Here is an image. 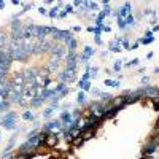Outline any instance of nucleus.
Masks as SVG:
<instances>
[{
    "mask_svg": "<svg viewBox=\"0 0 159 159\" xmlns=\"http://www.w3.org/2000/svg\"><path fill=\"white\" fill-rule=\"evenodd\" d=\"M11 53H10V48H3L0 51V70L7 72L10 68V64H11Z\"/></svg>",
    "mask_w": 159,
    "mask_h": 159,
    "instance_id": "nucleus-1",
    "label": "nucleus"
},
{
    "mask_svg": "<svg viewBox=\"0 0 159 159\" xmlns=\"http://www.w3.org/2000/svg\"><path fill=\"white\" fill-rule=\"evenodd\" d=\"M137 94L139 97H150V99H159V89L154 86H145L137 89Z\"/></svg>",
    "mask_w": 159,
    "mask_h": 159,
    "instance_id": "nucleus-2",
    "label": "nucleus"
},
{
    "mask_svg": "<svg viewBox=\"0 0 159 159\" xmlns=\"http://www.w3.org/2000/svg\"><path fill=\"white\" fill-rule=\"evenodd\" d=\"M2 126H3V129H14L16 127V113L14 111H10V113H7L3 116Z\"/></svg>",
    "mask_w": 159,
    "mask_h": 159,
    "instance_id": "nucleus-3",
    "label": "nucleus"
},
{
    "mask_svg": "<svg viewBox=\"0 0 159 159\" xmlns=\"http://www.w3.org/2000/svg\"><path fill=\"white\" fill-rule=\"evenodd\" d=\"M158 148H159V137H158V139H151L150 142L145 145L143 153H145V156H151L156 150H158Z\"/></svg>",
    "mask_w": 159,
    "mask_h": 159,
    "instance_id": "nucleus-4",
    "label": "nucleus"
},
{
    "mask_svg": "<svg viewBox=\"0 0 159 159\" xmlns=\"http://www.w3.org/2000/svg\"><path fill=\"white\" fill-rule=\"evenodd\" d=\"M53 37H54L56 40H65V41H68V40L72 38V34L68 30H59V29H53Z\"/></svg>",
    "mask_w": 159,
    "mask_h": 159,
    "instance_id": "nucleus-5",
    "label": "nucleus"
},
{
    "mask_svg": "<svg viewBox=\"0 0 159 159\" xmlns=\"http://www.w3.org/2000/svg\"><path fill=\"white\" fill-rule=\"evenodd\" d=\"M51 51H53V56H51V59H54V60H57L59 62L62 57H65V48L64 46H53L51 48Z\"/></svg>",
    "mask_w": 159,
    "mask_h": 159,
    "instance_id": "nucleus-6",
    "label": "nucleus"
},
{
    "mask_svg": "<svg viewBox=\"0 0 159 159\" xmlns=\"http://www.w3.org/2000/svg\"><path fill=\"white\" fill-rule=\"evenodd\" d=\"M35 148L37 147L32 142H26V143H22V145L18 148V153H19V154H30V153H34Z\"/></svg>",
    "mask_w": 159,
    "mask_h": 159,
    "instance_id": "nucleus-7",
    "label": "nucleus"
},
{
    "mask_svg": "<svg viewBox=\"0 0 159 159\" xmlns=\"http://www.w3.org/2000/svg\"><path fill=\"white\" fill-rule=\"evenodd\" d=\"M121 97H123V100H124V105H129V103H134V102H137V100L140 99L137 92H124V94L121 95Z\"/></svg>",
    "mask_w": 159,
    "mask_h": 159,
    "instance_id": "nucleus-8",
    "label": "nucleus"
},
{
    "mask_svg": "<svg viewBox=\"0 0 159 159\" xmlns=\"http://www.w3.org/2000/svg\"><path fill=\"white\" fill-rule=\"evenodd\" d=\"M131 10H132V5L131 3H124L123 7L116 11V16H118V18H127V16L131 14Z\"/></svg>",
    "mask_w": 159,
    "mask_h": 159,
    "instance_id": "nucleus-9",
    "label": "nucleus"
},
{
    "mask_svg": "<svg viewBox=\"0 0 159 159\" xmlns=\"http://www.w3.org/2000/svg\"><path fill=\"white\" fill-rule=\"evenodd\" d=\"M11 83H2L0 84V97H3V99H8V95H10V92H11Z\"/></svg>",
    "mask_w": 159,
    "mask_h": 159,
    "instance_id": "nucleus-10",
    "label": "nucleus"
},
{
    "mask_svg": "<svg viewBox=\"0 0 159 159\" xmlns=\"http://www.w3.org/2000/svg\"><path fill=\"white\" fill-rule=\"evenodd\" d=\"M22 97H24L22 92L14 91V89H11V92H10V95H8V99L11 100V102H16V103H22Z\"/></svg>",
    "mask_w": 159,
    "mask_h": 159,
    "instance_id": "nucleus-11",
    "label": "nucleus"
},
{
    "mask_svg": "<svg viewBox=\"0 0 159 159\" xmlns=\"http://www.w3.org/2000/svg\"><path fill=\"white\" fill-rule=\"evenodd\" d=\"M49 32H53V27H48V26H37L35 35L38 37V38H43V37L48 35Z\"/></svg>",
    "mask_w": 159,
    "mask_h": 159,
    "instance_id": "nucleus-12",
    "label": "nucleus"
},
{
    "mask_svg": "<svg viewBox=\"0 0 159 159\" xmlns=\"http://www.w3.org/2000/svg\"><path fill=\"white\" fill-rule=\"evenodd\" d=\"M45 145H46V147H49V148L56 147V145H57V135L53 134V132H49V134H48V137H46V142H45Z\"/></svg>",
    "mask_w": 159,
    "mask_h": 159,
    "instance_id": "nucleus-13",
    "label": "nucleus"
},
{
    "mask_svg": "<svg viewBox=\"0 0 159 159\" xmlns=\"http://www.w3.org/2000/svg\"><path fill=\"white\" fill-rule=\"evenodd\" d=\"M92 54H94V49L91 46H84V51L81 54V62H86L89 57H92Z\"/></svg>",
    "mask_w": 159,
    "mask_h": 159,
    "instance_id": "nucleus-14",
    "label": "nucleus"
},
{
    "mask_svg": "<svg viewBox=\"0 0 159 159\" xmlns=\"http://www.w3.org/2000/svg\"><path fill=\"white\" fill-rule=\"evenodd\" d=\"M119 45H121V38L113 40V41L110 43V51L111 53H119L121 51V46H119Z\"/></svg>",
    "mask_w": 159,
    "mask_h": 159,
    "instance_id": "nucleus-15",
    "label": "nucleus"
},
{
    "mask_svg": "<svg viewBox=\"0 0 159 159\" xmlns=\"http://www.w3.org/2000/svg\"><path fill=\"white\" fill-rule=\"evenodd\" d=\"M78 87L81 91H89V89H91V81H89V80H86V81H84V80H80Z\"/></svg>",
    "mask_w": 159,
    "mask_h": 159,
    "instance_id": "nucleus-16",
    "label": "nucleus"
},
{
    "mask_svg": "<svg viewBox=\"0 0 159 159\" xmlns=\"http://www.w3.org/2000/svg\"><path fill=\"white\" fill-rule=\"evenodd\" d=\"M43 97H41V95H37V97H34V99L30 100V107H40V105H41V103H43Z\"/></svg>",
    "mask_w": 159,
    "mask_h": 159,
    "instance_id": "nucleus-17",
    "label": "nucleus"
},
{
    "mask_svg": "<svg viewBox=\"0 0 159 159\" xmlns=\"http://www.w3.org/2000/svg\"><path fill=\"white\" fill-rule=\"evenodd\" d=\"M60 126H62V123H60V119H57V121H49L45 127L46 129H59Z\"/></svg>",
    "mask_w": 159,
    "mask_h": 159,
    "instance_id": "nucleus-18",
    "label": "nucleus"
},
{
    "mask_svg": "<svg viewBox=\"0 0 159 159\" xmlns=\"http://www.w3.org/2000/svg\"><path fill=\"white\" fill-rule=\"evenodd\" d=\"M57 65H59V62H57V60H54V59H51L49 62H48V65H46V70L48 72H54L56 68H57Z\"/></svg>",
    "mask_w": 159,
    "mask_h": 159,
    "instance_id": "nucleus-19",
    "label": "nucleus"
},
{
    "mask_svg": "<svg viewBox=\"0 0 159 159\" xmlns=\"http://www.w3.org/2000/svg\"><path fill=\"white\" fill-rule=\"evenodd\" d=\"M102 27H103V26H102ZM102 27H97V26H95V27H87V32L94 34L95 37H100V34L103 32V29H102Z\"/></svg>",
    "mask_w": 159,
    "mask_h": 159,
    "instance_id": "nucleus-20",
    "label": "nucleus"
},
{
    "mask_svg": "<svg viewBox=\"0 0 159 159\" xmlns=\"http://www.w3.org/2000/svg\"><path fill=\"white\" fill-rule=\"evenodd\" d=\"M60 7H62V3H59V7H54L51 11L48 13V16H49V18H56V16H59V8Z\"/></svg>",
    "mask_w": 159,
    "mask_h": 159,
    "instance_id": "nucleus-21",
    "label": "nucleus"
},
{
    "mask_svg": "<svg viewBox=\"0 0 159 159\" xmlns=\"http://www.w3.org/2000/svg\"><path fill=\"white\" fill-rule=\"evenodd\" d=\"M140 45H151L153 41H154V37H143L142 40H139Z\"/></svg>",
    "mask_w": 159,
    "mask_h": 159,
    "instance_id": "nucleus-22",
    "label": "nucleus"
},
{
    "mask_svg": "<svg viewBox=\"0 0 159 159\" xmlns=\"http://www.w3.org/2000/svg\"><path fill=\"white\" fill-rule=\"evenodd\" d=\"M67 48H68V51H75V48H76V40L75 38H70L67 41Z\"/></svg>",
    "mask_w": 159,
    "mask_h": 159,
    "instance_id": "nucleus-23",
    "label": "nucleus"
},
{
    "mask_svg": "<svg viewBox=\"0 0 159 159\" xmlns=\"http://www.w3.org/2000/svg\"><path fill=\"white\" fill-rule=\"evenodd\" d=\"M100 99H102L103 102H111L113 97H111V94H108V92H100Z\"/></svg>",
    "mask_w": 159,
    "mask_h": 159,
    "instance_id": "nucleus-24",
    "label": "nucleus"
},
{
    "mask_svg": "<svg viewBox=\"0 0 159 159\" xmlns=\"http://www.w3.org/2000/svg\"><path fill=\"white\" fill-rule=\"evenodd\" d=\"M103 83H105V86H110V87H119V83L115 81V80H105Z\"/></svg>",
    "mask_w": 159,
    "mask_h": 159,
    "instance_id": "nucleus-25",
    "label": "nucleus"
},
{
    "mask_svg": "<svg viewBox=\"0 0 159 159\" xmlns=\"http://www.w3.org/2000/svg\"><path fill=\"white\" fill-rule=\"evenodd\" d=\"M22 119H26V121H34V115H32V111H24L22 113Z\"/></svg>",
    "mask_w": 159,
    "mask_h": 159,
    "instance_id": "nucleus-26",
    "label": "nucleus"
},
{
    "mask_svg": "<svg viewBox=\"0 0 159 159\" xmlns=\"http://www.w3.org/2000/svg\"><path fill=\"white\" fill-rule=\"evenodd\" d=\"M76 100H78V103H84V100H86V92H84V91H80Z\"/></svg>",
    "mask_w": 159,
    "mask_h": 159,
    "instance_id": "nucleus-27",
    "label": "nucleus"
},
{
    "mask_svg": "<svg viewBox=\"0 0 159 159\" xmlns=\"http://www.w3.org/2000/svg\"><path fill=\"white\" fill-rule=\"evenodd\" d=\"M134 22H135V18L132 14H129L127 18H124V24H126V26H132Z\"/></svg>",
    "mask_w": 159,
    "mask_h": 159,
    "instance_id": "nucleus-28",
    "label": "nucleus"
},
{
    "mask_svg": "<svg viewBox=\"0 0 159 159\" xmlns=\"http://www.w3.org/2000/svg\"><path fill=\"white\" fill-rule=\"evenodd\" d=\"M54 110H56V107H53V105H51V107H48L46 110L43 111V116H45V118H48V116H51V115H53V111H54Z\"/></svg>",
    "mask_w": 159,
    "mask_h": 159,
    "instance_id": "nucleus-29",
    "label": "nucleus"
},
{
    "mask_svg": "<svg viewBox=\"0 0 159 159\" xmlns=\"http://www.w3.org/2000/svg\"><path fill=\"white\" fill-rule=\"evenodd\" d=\"M99 68L97 67H94V68H87V72H89V76H91V78H95V76H97V73H99Z\"/></svg>",
    "mask_w": 159,
    "mask_h": 159,
    "instance_id": "nucleus-30",
    "label": "nucleus"
},
{
    "mask_svg": "<svg viewBox=\"0 0 159 159\" xmlns=\"http://www.w3.org/2000/svg\"><path fill=\"white\" fill-rule=\"evenodd\" d=\"M84 5H86L87 10H95V8H97V3H95V2H84Z\"/></svg>",
    "mask_w": 159,
    "mask_h": 159,
    "instance_id": "nucleus-31",
    "label": "nucleus"
},
{
    "mask_svg": "<svg viewBox=\"0 0 159 159\" xmlns=\"http://www.w3.org/2000/svg\"><path fill=\"white\" fill-rule=\"evenodd\" d=\"M83 142H84L83 139H78V137H76V139H73V147L80 148V147H81V145H83Z\"/></svg>",
    "mask_w": 159,
    "mask_h": 159,
    "instance_id": "nucleus-32",
    "label": "nucleus"
},
{
    "mask_svg": "<svg viewBox=\"0 0 159 159\" xmlns=\"http://www.w3.org/2000/svg\"><path fill=\"white\" fill-rule=\"evenodd\" d=\"M8 108V100H2L0 102V111H5Z\"/></svg>",
    "mask_w": 159,
    "mask_h": 159,
    "instance_id": "nucleus-33",
    "label": "nucleus"
},
{
    "mask_svg": "<svg viewBox=\"0 0 159 159\" xmlns=\"http://www.w3.org/2000/svg\"><path fill=\"white\" fill-rule=\"evenodd\" d=\"M118 70H121V60H116L115 65H113V70H110V72H118Z\"/></svg>",
    "mask_w": 159,
    "mask_h": 159,
    "instance_id": "nucleus-34",
    "label": "nucleus"
},
{
    "mask_svg": "<svg viewBox=\"0 0 159 159\" xmlns=\"http://www.w3.org/2000/svg\"><path fill=\"white\" fill-rule=\"evenodd\" d=\"M116 22H118V27H121V29L126 27V24H124V18H118V19H116Z\"/></svg>",
    "mask_w": 159,
    "mask_h": 159,
    "instance_id": "nucleus-35",
    "label": "nucleus"
},
{
    "mask_svg": "<svg viewBox=\"0 0 159 159\" xmlns=\"http://www.w3.org/2000/svg\"><path fill=\"white\" fill-rule=\"evenodd\" d=\"M121 43L124 45V48H126V49H131V46H129V41H127L126 38H124V40H121Z\"/></svg>",
    "mask_w": 159,
    "mask_h": 159,
    "instance_id": "nucleus-36",
    "label": "nucleus"
},
{
    "mask_svg": "<svg viewBox=\"0 0 159 159\" xmlns=\"http://www.w3.org/2000/svg\"><path fill=\"white\" fill-rule=\"evenodd\" d=\"M2 83H5V72L0 70V84Z\"/></svg>",
    "mask_w": 159,
    "mask_h": 159,
    "instance_id": "nucleus-37",
    "label": "nucleus"
},
{
    "mask_svg": "<svg viewBox=\"0 0 159 159\" xmlns=\"http://www.w3.org/2000/svg\"><path fill=\"white\" fill-rule=\"evenodd\" d=\"M13 158H14V156H13L11 153H5V154H3V158H2V159H13Z\"/></svg>",
    "mask_w": 159,
    "mask_h": 159,
    "instance_id": "nucleus-38",
    "label": "nucleus"
},
{
    "mask_svg": "<svg viewBox=\"0 0 159 159\" xmlns=\"http://www.w3.org/2000/svg\"><path fill=\"white\" fill-rule=\"evenodd\" d=\"M72 10H73V8H72V5H67V7L64 8V11L67 13V14H68V13H70V11H72Z\"/></svg>",
    "mask_w": 159,
    "mask_h": 159,
    "instance_id": "nucleus-39",
    "label": "nucleus"
},
{
    "mask_svg": "<svg viewBox=\"0 0 159 159\" xmlns=\"http://www.w3.org/2000/svg\"><path fill=\"white\" fill-rule=\"evenodd\" d=\"M38 13H40V14H48V11L45 10L43 7H40V8H38Z\"/></svg>",
    "mask_w": 159,
    "mask_h": 159,
    "instance_id": "nucleus-40",
    "label": "nucleus"
},
{
    "mask_svg": "<svg viewBox=\"0 0 159 159\" xmlns=\"http://www.w3.org/2000/svg\"><path fill=\"white\" fill-rule=\"evenodd\" d=\"M137 62H139V60H137V59L131 60V62H127V67H131V65H137Z\"/></svg>",
    "mask_w": 159,
    "mask_h": 159,
    "instance_id": "nucleus-41",
    "label": "nucleus"
},
{
    "mask_svg": "<svg viewBox=\"0 0 159 159\" xmlns=\"http://www.w3.org/2000/svg\"><path fill=\"white\" fill-rule=\"evenodd\" d=\"M30 8H32V3H29V5H24L22 11H27V10H30Z\"/></svg>",
    "mask_w": 159,
    "mask_h": 159,
    "instance_id": "nucleus-42",
    "label": "nucleus"
},
{
    "mask_svg": "<svg viewBox=\"0 0 159 159\" xmlns=\"http://www.w3.org/2000/svg\"><path fill=\"white\" fill-rule=\"evenodd\" d=\"M154 110H159V99L154 100Z\"/></svg>",
    "mask_w": 159,
    "mask_h": 159,
    "instance_id": "nucleus-43",
    "label": "nucleus"
},
{
    "mask_svg": "<svg viewBox=\"0 0 159 159\" xmlns=\"http://www.w3.org/2000/svg\"><path fill=\"white\" fill-rule=\"evenodd\" d=\"M65 16H67V13H65V11H60L57 18H60V19H62V18H65Z\"/></svg>",
    "mask_w": 159,
    "mask_h": 159,
    "instance_id": "nucleus-44",
    "label": "nucleus"
},
{
    "mask_svg": "<svg viewBox=\"0 0 159 159\" xmlns=\"http://www.w3.org/2000/svg\"><path fill=\"white\" fill-rule=\"evenodd\" d=\"M139 45H140V41H135V43L132 45V49H137V48H139Z\"/></svg>",
    "mask_w": 159,
    "mask_h": 159,
    "instance_id": "nucleus-45",
    "label": "nucleus"
},
{
    "mask_svg": "<svg viewBox=\"0 0 159 159\" xmlns=\"http://www.w3.org/2000/svg\"><path fill=\"white\" fill-rule=\"evenodd\" d=\"M102 29H103V32H110V30H111V29H110V26H103Z\"/></svg>",
    "mask_w": 159,
    "mask_h": 159,
    "instance_id": "nucleus-46",
    "label": "nucleus"
},
{
    "mask_svg": "<svg viewBox=\"0 0 159 159\" xmlns=\"http://www.w3.org/2000/svg\"><path fill=\"white\" fill-rule=\"evenodd\" d=\"M145 37H153V32H151V30H147V32H145Z\"/></svg>",
    "mask_w": 159,
    "mask_h": 159,
    "instance_id": "nucleus-47",
    "label": "nucleus"
},
{
    "mask_svg": "<svg viewBox=\"0 0 159 159\" xmlns=\"http://www.w3.org/2000/svg\"><path fill=\"white\" fill-rule=\"evenodd\" d=\"M78 116H80V111L75 110V111H73V118H78Z\"/></svg>",
    "mask_w": 159,
    "mask_h": 159,
    "instance_id": "nucleus-48",
    "label": "nucleus"
},
{
    "mask_svg": "<svg viewBox=\"0 0 159 159\" xmlns=\"http://www.w3.org/2000/svg\"><path fill=\"white\" fill-rule=\"evenodd\" d=\"M158 30H159V24H156L154 27H153V30H151V32H158Z\"/></svg>",
    "mask_w": 159,
    "mask_h": 159,
    "instance_id": "nucleus-49",
    "label": "nucleus"
},
{
    "mask_svg": "<svg viewBox=\"0 0 159 159\" xmlns=\"http://www.w3.org/2000/svg\"><path fill=\"white\" fill-rule=\"evenodd\" d=\"M156 135L159 137V121H158V124H156Z\"/></svg>",
    "mask_w": 159,
    "mask_h": 159,
    "instance_id": "nucleus-50",
    "label": "nucleus"
},
{
    "mask_svg": "<svg viewBox=\"0 0 159 159\" xmlns=\"http://www.w3.org/2000/svg\"><path fill=\"white\" fill-rule=\"evenodd\" d=\"M95 43H99V45L102 43V40H100V37H95Z\"/></svg>",
    "mask_w": 159,
    "mask_h": 159,
    "instance_id": "nucleus-51",
    "label": "nucleus"
},
{
    "mask_svg": "<svg viewBox=\"0 0 159 159\" xmlns=\"http://www.w3.org/2000/svg\"><path fill=\"white\" fill-rule=\"evenodd\" d=\"M148 81H150V78H148V76H145V78L142 80V83H148Z\"/></svg>",
    "mask_w": 159,
    "mask_h": 159,
    "instance_id": "nucleus-52",
    "label": "nucleus"
},
{
    "mask_svg": "<svg viewBox=\"0 0 159 159\" xmlns=\"http://www.w3.org/2000/svg\"><path fill=\"white\" fill-rule=\"evenodd\" d=\"M151 57H153V53L150 51V53H148V54H147V59H151Z\"/></svg>",
    "mask_w": 159,
    "mask_h": 159,
    "instance_id": "nucleus-53",
    "label": "nucleus"
},
{
    "mask_svg": "<svg viewBox=\"0 0 159 159\" xmlns=\"http://www.w3.org/2000/svg\"><path fill=\"white\" fill-rule=\"evenodd\" d=\"M3 7H5V2H2V0H0V10H2Z\"/></svg>",
    "mask_w": 159,
    "mask_h": 159,
    "instance_id": "nucleus-54",
    "label": "nucleus"
},
{
    "mask_svg": "<svg viewBox=\"0 0 159 159\" xmlns=\"http://www.w3.org/2000/svg\"><path fill=\"white\" fill-rule=\"evenodd\" d=\"M140 159H151L150 156H143V158H140Z\"/></svg>",
    "mask_w": 159,
    "mask_h": 159,
    "instance_id": "nucleus-55",
    "label": "nucleus"
},
{
    "mask_svg": "<svg viewBox=\"0 0 159 159\" xmlns=\"http://www.w3.org/2000/svg\"><path fill=\"white\" fill-rule=\"evenodd\" d=\"M154 73H159V67H156V68H154Z\"/></svg>",
    "mask_w": 159,
    "mask_h": 159,
    "instance_id": "nucleus-56",
    "label": "nucleus"
},
{
    "mask_svg": "<svg viewBox=\"0 0 159 159\" xmlns=\"http://www.w3.org/2000/svg\"><path fill=\"white\" fill-rule=\"evenodd\" d=\"M0 35H2V32H0Z\"/></svg>",
    "mask_w": 159,
    "mask_h": 159,
    "instance_id": "nucleus-57",
    "label": "nucleus"
}]
</instances>
